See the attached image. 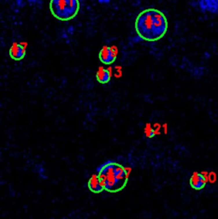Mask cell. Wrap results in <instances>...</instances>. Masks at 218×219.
Returning <instances> with one entry per match:
<instances>
[{"label":"cell","instance_id":"7a4b0ae2","mask_svg":"<svg viewBox=\"0 0 218 219\" xmlns=\"http://www.w3.org/2000/svg\"><path fill=\"white\" fill-rule=\"evenodd\" d=\"M96 175L107 192L117 193L122 190L128 182L129 171L115 160H107L96 169Z\"/></svg>","mask_w":218,"mask_h":219},{"label":"cell","instance_id":"9c48e42d","mask_svg":"<svg viewBox=\"0 0 218 219\" xmlns=\"http://www.w3.org/2000/svg\"><path fill=\"white\" fill-rule=\"evenodd\" d=\"M96 80L100 84H108L111 80V73L109 69L100 67L96 73Z\"/></svg>","mask_w":218,"mask_h":219},{"label":"cell","instance_id":"30bf717a","mask_svg":"<svg viewBox=\"0 0 218 219\" xmlns=\"http://www.w3.org/2000/svg\"><path fill=\"white\" fill-rule=\"evenodd\" d=\"M146 135H147L148 138H153L155 136V131H154V129H152V128L149 129L146 132Z\"/></svg>","mask_w":218,"mask_h":219},{"label":"cell","instance_id":"8992f818","mask_svg":"<svg viewBox=\"0 0 218 219\" xmlns=\"http://www.w3.org/2000/svg\"><path fill=\"white\" fill-rule=\"evenodd\" d=\"M9 54H10V56L11 57V59H13L15 61H21L26 56L27 50H26V47L23 44L14 43L10 48Z\"/></svg>","mask_w":218,"mask_h":219},{"label":"cell","instance_id":"3957f363","mask_svg":"<svg viewBox=\"0 0 218 219\" xmlns=\"http://www.w3.org/2000/svg\"><path fill=\"white\" fill-rule=\"evenodd\" d=\"M49 6L55 18L67 21L78 15L80 9V3L77 0H52L50 2Z\"/></svg>","mask_w":218,"mask_h":219},{"label":"cell","instance_id":"6da1fadb","mask_svg":"<svg viewBox=\"0 0 218 219\" xmlns=\"http://www.w3.org/2000/svg\"><path fill=\"white\" fill-rule=\"evenodd\" d=\"M135 31L142 39L155 42L166 34L168 21L166 16L159 10L150 8L141 11L136 17Z\"/></svg>","mask_w":218,"mask_h":219},{"label":"cell","instance_id":"52a82bcc","mask_svg":"<svg viewBox=\"0 0 218 219\" xmlns=\"http://www.w3.org/2000/svg\"><path fill=\"white\" fill-rule=\"evenodd\" d=\"M206 182H207V179L204 175L201 173H198V172H194L192 175L189 183H190V186L194 190H201L205 187Z\"/></svg>","mask_w":218,"mask_h":219},{"label":"cell","instance_id":"5b68a950","mask_svg":"<svg viewBox=\"0 0 218 219\" xmlns=\"http://www.w3.org/2000/svg\"><path fill=\"white\" fill-rule=\"evenodd\" d=\"M194 7L199 6V9L202 12H209L215 15H218V1L213 0H203L195 3H191Z\"/></svg>","mask_w":218,"mask_h":219},{"label":"cell","instance_id":"ba28073f","mask_svg":"<svg viewBox=\"0 0 218 219\" xmlns=\"http://www.w3.org/2000/svg\"><path fill=\"white\" fill-rule=\"evenodd\" d=\"M87 187H88L89 190L94 194H100L105 190L99 177L96 174L91 176L90 179L88 180Z\"/></svg>","mask_w":218,"mask_h":219},{"label":"cell","instance_id":"277c9868","mask_svg":"<svg viewBox=\"0 0 218 219\" xmlns=\"http://www.w3.org/2000/svg\"><path fill=\"white\" fill-rule=\"evenodd\" d=\"M116 57L117 56L116 50L109 45L104 46L98 53V58L100 62L105 65H110L114 63L116 60Z\"/></svg>","mask_w":218,"mask_h":219}]
</instances>
